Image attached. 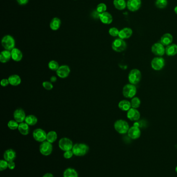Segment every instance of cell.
<instances>
[{
  "instance_id": "8fae6325",
  "label": "cell",
  "mask_w": 177,
  "mask_h": 177,
  "mask_svg": "<svg viewBox=\"0 0 177 177\" xmlns=\"http://www.w3.org/2000/svg\"><path fill=\"white\" fill-rule=\"evenodd\" d=\"M151 51L153 54L158 57H162L165 53V48L164 46L161 42H156L153 45L151 48Z\"/></svg>"
},
{
  "instance_id": "60d3db41",
  "label": "cell",
  "mask_w": 177,
  "mask_h": 177,
  "mask_svg": "<svg viewBox=\"0 0 177 177\" xmlns=\"http://www.w3.org/2000/svg\"><path fill=\"white\" fill-rule=\"evenodd\" d=\"M9 85H10V82H9L8 79L4 78V79H2L1 80V86H3V87H6V86H8Z\"/></svg>"
},
{
  "instance_id": "5bb4252c",
  "label": "cell",
  "mask_w": 177,
  "mask_h": 177,
  "mask_svg": "<svg viewBox=\"0 0 177 177\" xmlns=\"http://www.w3.org/2000/svg\"><path fill=\"white\" fill-rule=\"evenodd\" d=\"M141 6V0H128L127 7L130 11H136Z\"/></svg>"
},
{
  "instance_id": "cb8c5ba5",
  "label": "cell",
  "mask_w": 177,
  "mask_h": 177,
  "mask_svg": "<svg viewBox=\"0 0 177 177\" xmlns=\"http://www.w3.org/2000/svg\"><path fill=\"white\" fill-rule=\"evenodd\" d=\"M61 25V20L58 17L53 18L49 23V27L53 31H57Z\"/></svg>"
},
{
  "instance_id": "4dcf8cb0",
  "label": "cell",
  "mask_w": 177,
  "mask_h": 177,
  "mask_svg": "<svg viewBox=\"0 0 177 177\" xmlns=\"http://www.w3.org/2000/svg\"><path fill=\"white\" fill-rule=\"evenodd\" d=\"M57 134L55 131H51L47 133L46 141H48L51 143H53L57 139Z\"/></svg>"
},
{
  "instance_id": "d4e9b609",
  "label": "cell",
  "mask_w": 177,
  "mask_h": 177,
  "mask_svg": "<svg viewBox=\"0 0 177 177\" xmlns=\"http://www.w3.org/2000/svg\"><path fill=\"white\" fill-rule=\"evenodd\" d=\"M165 53L168 56H174L177 54V45L171 44L165 48Z\"/></svg>"
},
{
  "instance_id": "484cf974",
  "label": "cell",
  "mask_w": 177,
  "mask_h": 177,
  "mask_svg": "<svg viewBox=\"0 0 177 177\" xmlns=\"http://www.w3.org/2000/svg\"><path fill=\"white\" fill-rule=\"evenodd\" d=\"M18 130L22 135L25 136L28 135L30 132L29 125L25 122H22L19 124Z\"/></svg>"
},
{
  "instance_id": "7bdbcfd3",
  "label": "cell",
  "mask_w": 177,
  "mask_h": 177,
  "mask_svg": "<svg viewBox=\"0 0 177 177\" xmlns=\"http://www.w3.org/2000/svg\"><path fill=\"white\" fill-rule=\"evenodd\" d=\"M17 2L19 5H25L28 4L29 0H16Z\"/></svg>"
},
{
  "instance_id": "8992f818",
  "label": "cell",
  "mask_w": 177,
  "mask_h": 177,
  "mask_svg": "<svg viewBox=\"0 0 177 177\" xmlns=\"http://www.w3.org/2000/svg\"><path fill=\"white\" fill-rule=\"evenodd\" d=\"M127 44L124 39L120 38L115 39L112 44V48L113 50L117 52H123L126 49Z\"/></svg>"
},
{
  "instance_id": "d6a6232c",
  "label": "cell",
  "mask_w": 177,
  "mask_h": 177,
  "mask_svg": "<svg viewBox=\"0 0 177 177\" xmlns=\"http://www.w3.org/2000/svg\"><path fill=\"white\" fill-rule=\"evenodd\" d=\"M167 0H156L155 2L156 6L159 9H163L167 6Z\"/></svg>"
},
{
  "instance_id": "f546056e",
  "label": "cell",
  "mask_w": 177,
  "mask_h": 177,
  "mask_svg": "<svg viewBox=\"0 0 177 177\" xmlns=\"http://www.w3.org/2000/svg\"><path fill=\"white\" fill-rule=\"evenodd\" d=\"M64 177H79L77 171L72 168L66 169L63 174Z\"/></svg>"
},
{
  "instance_id": "6da1fadb",
  "label": "cell",
  "mask_w": 177,
  "mask_h": 177,
  "mask_svg": "<svg viewBox=\"0 0 177 177\" xmlns=\"http://www.w3.org/2000/svg\"><path fill=\"white\" fill-rule=\"evenodd\" d=\"M72 151L76 156H84L88 152L89 147L85 143H76L73 145Z\"/></svg>"
},
{
  "instance_id": "603a6c76",
  "label": "cell",
  "mask_w": 177,
  "mask_h": 177,
  "mask_svg": "<svg viewBox=\"0 0 177 177\" xmlns=\"http://www.w3.org/2000/svg\"><path fill=\"white\" fill-rule=\"evenodd\" d=\"M12 58L10 51L4 50L0 54V62L2 63H6Z\"/></svg>"
},
{
  "instance_id": "74e56055",
  "label": "cell",
  "mask_w": 177,
  "mask_h": 177,
  "mask_svg": "<svg viewBox=\"0 0 177 177\" xmlns=\"http://www.w3.org/2000/svg\"><path fill=\"white\" fill-rule=\"evenodd\" d=\"M119 32H120V31L115 27H112L109 30V33L111 36H113V37H117L118 36Z\"/></svg>"
},
{
  "instance_id": "8d00e7d4",
  "label": "cell",
  "mask_w": 177,
  "mask_h": 177,
  "mask_svg": "<svg viewBox=\"0 0 177 177\" xmlns=\"http://www.w3.org/2000/svg\"><path fill=\"white\" fill-rule=\"evenodd\" d=\"M42 86L45 89L48 91L52 90L54 88L53 83L51 82V81H45L42 83Z\"/></svg>"
},
{
  "instance_id": "52a82bcc",
  "label": "cell",
  "mask_w": 177,
  "mask_h": 177,
  "mask_svg": "<svg viewBox=\"0 0 177 177\" xmlns=\"http://www.w3.org/2000/svg\"><path fill=\"white\" fill-rule=\"evenodd\" d=\"M59 147L62 151H67L69 150H72L73 145L72 143V140L70 139L69 138H61L59 140V143H58Z\"/></svg>"
},
{
  "instance_id": "9c48e42d",
  "label": "cell",
  "mask_w": 177,
  "mask_h": 177,
  "mask_svg": "<svg viewBox=\"0 0 177 177\" xmlns=\"http://www.w3.org/2000/svg\"><path fill=\"white\" fill-rule=\"evenodd\" d=\"M165 61L161 57L154 58L151 61L152 68L155 70H160L164 68Z\"/></svg>"
},
{
  "instance_id": "4fadbf2b",
  "label": "cell",
  "mask_w": 177,
  "mask_h": 177,
  "mask_svg": "<svg viewBox=\"0 0 177 177\" xmlns=\"http://www.w3.org/2000/svg\"><path fill=\"white\" fill-rule=\"evenodd\" d=\"M13 117L15 121H16L19 123H20L25 121L26 115L23 109L22 108H18L16 109L14 112Z\"/></svg>"
},
{
  "instance_id": "4316f807",
  "label": "cell",
  "mask_w": 177,
  "mask_h": 177,
  "mask_svg": "<svg viewBox=\"0 0 177 177\" xmlns=\"http://www.w3.org/2000/svg\"><path fill=\"white\" fill-rule=\"evenodd\" d=\"M118 108L121 111H128L131 107V103L127 100H122L120 101L118 105Z\"/></svg>"
},
{
  "instance_id": "d6986e66",
  "label": "cell",
  "mask_w": 177,
  "mask_h": 177,
  "mask_svg": "<svg viewBox=\"0 0 177 177\" xmlns=\"http://www.w3.org/2000/svg\"><path fill=\"white\" fill-rule=\"evenodd\" d=\"M4 159L9 162H12L15 160L16 158V153L14 150L10 149L7 150L5 151L3 155Z\"/></svg>"
},
{
  "instance_id": "f6af8a7d",
  "label": "cell",
  "mask_w": 177,
  "mask_h": 177,
  "mask_svg": "<svg viewBox=\"0 0 177 177\" xmlns=\"http://www.w3.org/2000/svg\"><path fill=\"white\" fill-rule=\"evenodd\" d=\"M43 177H54L53 175V174L51 173H46L44 175H43Z\"/></svg>"
},
{
  "instance_id": "bcb514c9",
  "label": "cell",
  "mask_w": 177,
  "mask_h": 177,
  "mask_svg": "<svg viewBox=\"0 0 177 177\" xmlns=\"http://www.w3.org/2000/svg\"><path fill=\"white\" fill-rule=\"evenodd\" d=\"M174 11L176 14H177V6L175 7V9H174Z\"/></svg>"
},
{
  "instance_id": "277c9868",
  "label": "cell",
  "mask_w": 177,
  "mask_h": 177,
  "mask_svg": "<svg viewBox=\"0 0 177 177\" xmlns=\"http://www.w3.org/2000/svg\"><path fill=\"white\" fill-rule=\"evenodd\" d=\"M141 79V72L138 69H133L130 71L128 75V80L130 84L136 85Z\"/></svg>"
},
{
  "instance_id": "f1b7e54d",
  "label": "cell",
  "mask_w": 177,
  "mask_h": 177,
  "mask_svg": "<svg viewBox=\"0 0 177 177\" xmlns=\"http://www.w3.org/2000/svg\"><path fill=\"white\" fill-rule=\"evenodd\" d=\"M38 119L35 115H30L26 116L25 122L29 126H33L38 123Z\"/></svg>"
},
{
  "instance_id": "ee69618b",
  "label": "cell",
  "mask_w": 177,
  "mask_h": 177,
  "mask_svg": "<svg viewBox=\"0 0 177 177\" xmlns=\"http://www.w3.org/2000/svg\"><path fill=\"white\" fill-rule=\"evenodd\" d=\"M57 80V78L55 76H52L51 77V78H50V81H51V83H54L55 82H56V81Z\"/></svg>"
},
{
  "instance_id": "7c38bea8",
  "label": "cell",
  "mask_w": 177,
  "mask_h": 177,
  "mask_svg": "<svg viewBox=\"0 0 177 177\" xmlns=\"http://www.w3.org/2000/svg\"><path fill=\"white\" fill-rule=\"evenodd\" d=\"M70 68L67 65H61L56 71V74L59 78L64 79L67 78L70 74Z\"/></svg>"
},
{
  "instance_id": "9a60e30c",
  "label": "cell",
  "mask_w": 177,
  "mask_h": 177,
  "mask_svg": "<svg viewBox=\"0 0 177 177\" xmlns=\"http://www.w3.org/2000/svg\"><path fill=\"white\" fill-rule=\"evenodd\" d=\"M127 117L130 121H136L140 119V114L137 109L131 108L127 112Z\"/></svg>"
},
{
  "instance_id": "e575fe53",
  "label": "cell",
  "mask_w": 177,
  "mask_h": 177,
  "mask_svg": "<svg viewBox=\"0 0 177 177\" xmlns=\"http://www.w3.org/2000/svg\"><path fill=\"white\" fill-rule=\"evenodd\" d=\"M107 9V5H105V4L101 3L97 5V7H96V11H97V13L100 14L106 12Z\"/></svg>"
},
{
  "instance_id": "2e32d148",
  "label": "cell",
  "mask_w": 177,
  "mask_h": 177,
  "mask_svg": "<svg viewBox=\"0 0 177 177\" xmlns=\"http://www.w3.org/2000/svg\"><path fill=\"white\" fill-rule=\"evenodd\" d=\"M99 18L101 22L105 25H110L113 21V17L111 14L107 11L99 14Z\"/></svg>"
},
{
  "instance_id": "5b68a950",
  "label": "cell",
  "mask_w": 177,
  "mask_h": 177,
  "mask_svg": "<svg viewBox=\"0 0 177 177\" xmlns=\"http://www.w3.org/2000/svg\"><path fill=\"white\" fill-rule=\"evenodd\" d=\"M137 89L135 86L132 84H127L123 87V95L125 98L131 99L134 98L136 94Z\"/></svg>"
},
{
  "instance_id": "e0dca14e",
  "label": "cell",
  "mask_w": 177,
  "mask_h": 177,
  "mask_svg": "<svg viewBox=\"0 0 177 177\" xmlns=\"http://www.w3.org/2000/svg\"><path fill=\"white\" fill-rule=\"evenodd\" d=\"M128 136L133 139H137L141 136V131L138 127H132L128 131Z\"/></svg>"
},
{
  "instance_id": "ab89813d",
  "label": "cell",
  "mask_w": 177,
  "mask_h": 177,
  "mask_svg": "<svg viewBox=\"0 0 177 177\" xmlns=\"http://www.w3.org/2000/svg\"><path fill=\"white\" fill-rule=\"evenodd\" d=\"M74 155L72 150L65 151L64 153V157L66 159H70Z\"/></svg>"
},
{
  "instance_id": "44dd1931",
  "label": "cell",
  "mask_w": 177,
  "mask_h": 177,
  "mask_svg": "<svg viewBox=\"0 0 177 177\" xmlns=\"http://www.w3.org/2000/svg\"><path fill=\"white\" fill-rule=\"evenodd\" d=\"M8 79L10 82V85L12 86H18L20 85V83L22 82V79L20 78V77L19 75L16 74L10 75L8 77Z\"/></svg>"
},
{
  "instance_id": "b9f144b4",
  "label": "cell",
  "mask_w": 177,
  "mask_h": 177,
  "mask_svg": "<svg viewBox=\"0 0 177 177\" xmlns=\"http://www.w3.org/2000/svg\"><path fill=\"white\" fill-rule=\"evenodd\" d=\"M8 168L10 170H13L15 168V163L14 161L9 162L8 164Z\"/></svg>"
},
{
  "instance_id": "7a4b0ae2",
  "label": "cell",
  "mask_w": 177,
  "mask_h": 177,
  "mask_svg": "<svg viewBox=\"0 0 177 177\" xmlns=\"http://www.w3.org/2000/svg\"><path fill=\"white\" fill-rule=\"evenodd\" d=\"M114 127L115 131L121 134H124L128 133V130L130 129L128 123L124 120H118L116 121L114 124Z\"/></svg>"
},
{
  "instance_id": "ac0fdd59",
  "label": "cell",
  "mask_w": 177,
  "mask_h": 177,
  "mask_svg": "<svg viewBox=\"0 0 177 177\" xmlns=\"http://www.w3.org/2000/svg\"><path fill=\"white\" fill-rule=\"evenodd\" d=\"M12 58L13 60L15 62H20L22 61V58H23V54L22 53V51L17 48H14L10 51Z\"/></svg>"
},
{
  "instance_id": "7dc6e473",
  "label": "cell",
  "mask_w": 177,
  "mask_h": 177,
  "mask_svg": "<svg viewBox=\"0 0 177 177\" xmlns=\"http://www.w3.org/2000/svg\"><path fill=\"white\" fill-rule=\"evenodd\" d=\"M175 172H177V166H176V167H175Z\"/></svg>"
},
{
  "instance_id": "d590c367",
  "label": "cell",
  "mask_w": 177,
  "mask_h": 177,
  "mask_svg": "<svg viewBox=\"0 0 177 177\" xmlns=\"http://www.w3.org/2000/svg\"><path fill=\"white\" fill-rule=\"evenodd\" d=\"M19 123L17 122L15 120H12L8 121L7 123V127L8 128L12 130H15L16 129H18L19 127Z\"/></svg>"
},
{
  "instance_id": "ba28073f",
  "label": "cell",
  "mask_w": 177,
  "mask_h": 177,
  "mask_svg": "<svg viewBox=\"0 0 177 177\" xmlns=\"http://www.w3.org/2000/svg\"><path fill=\"white\" fill-rule=\"evenodd\" d=\"M39 152L42 155L44 156H48L51 155L53 151L52 143L47 141L42 143L39 146Z\"/></svg>"
},
{
  "instance_id": "30bf717a",
  "label": "cell",
  "mask_w": 177,
  "mask_h": 177,
  "mask_svg": "<svg viewBox=\"0 0 177 177\" xmlns=\"http://www.w3.org/2000/svg\"><path fill=\"white\" fill-rule=\"evenodd\" d=\"M47 133L42 128H36L33 132V137L35 140L43 143L46 141Z\"/></svg>"
},
{
  "instance_id": "ffe728a7",
  "label": "cell",
  "mask_w": 177,
  "mask_h": 177,
  "mask_svg": "<svg viewBox=\"0 0 177 177\" xmlns=\"http://www.w3.org/2000/svg\"><path fill=\"white\" fill-rule=\"evenodd\" d=\"M133 34V30L130 28H123L120 30L118 37L121 39H127L131 37Z\"/></svg>"
},
{
  "instance_id": "1f68e13d",
  "label": "cell",
  "mask_w": 177,
  "mask_h": 177,
  "mask_svg": "<svg viewBox=\"0 0 177 177\" xmlns=\"http://www.w3.org/2000/svg\"><path fill=\"white\" fill-rule=\"evenodd\" d=\"M59 63L57 61L55 60H51L49 61V63L48 64V67L49 70L53 71H57L58 69L59 68Z\"/></svg>"
},
{
  "instance_id": "7402d4cb",
  "label": "cell",
  "mask_w": 177,
  "mask_h": 177,
  "mask_svg": "<svg viewBox=\"0 0 177 177\" xmlns=\"http://www.w3.org/2000/svg\"><path fill=\"white\" fill-rule=\"evenodd\" d=\"M173 41V36L170 33L164 34L161 38V43L165 46L172 44Z\"/></svg>"
},
{
  "instance_id": "836d02e7",
  "label": "cell",
  "mask_w": 177,
  "mask_h": 177,
  "mask_svg": "<svg viewBox=\"0 0 177 177\" xmlns=\"http://www.w3.org/2000/svg\"><path fill=\"white\" fill-rule=\"evenodd\" d=\"M130 103H131V107L136 109L139 107L141 104V101L137 97H134L131 99Z\"/></svg>"
},
{
  "instance_id": "83f0119b",
  "label": "cell",
  "mask_w": 177,
  "mask_h": 177,
  "mask_svg": "<svg viewBox=\"0 0 177 177\" xmlns=\"http://www.w3.org/2000/svg\"><path fill=\"white\" fill-rule=\"evenodd\" d=\"M113 5L117 10H121L127 7V3L125 0H114Z\"/></svg>"
},
{
  "instance_id": "f35d334b",
  "label": "cell",
  "mask_w": 177,
  "mask_h": 177,
  "mask_svg": "<svg viewBox=\"0 0 177 177\" xmlns=\"http://www.w3.org/2000/svg\"><path fill=\"white\" fill-rule=\"evenodd\" d=\"M8 162L5 159H1L0 161V171H5L8 168Z\"/></svg>"
},
{
  "instance_id": "3957f363",
  "label": "cell",
  "mask_w": 177,
  "mask_h": 177,
  "mask_svg": "<svg viewBox=\"0 0 177 177\" xmlns=\"http://www.w3.org/2000/svg\"><path fill=\"white\" fill-rule=\"evenodd\" d=\"M1 44L5 50L11 51L15 48V41L13 36L6 35L2 38Z\"/></svg>"
}]
</instances>
